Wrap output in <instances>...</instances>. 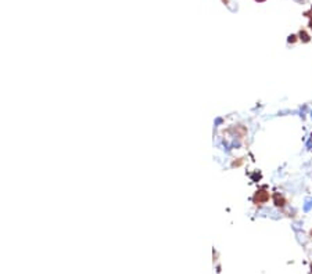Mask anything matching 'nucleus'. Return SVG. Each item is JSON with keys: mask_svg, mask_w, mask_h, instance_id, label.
I'll return each mask as SVG.
<instances>
[{"mask_svg": "<svg viewBox=\"0 0 312 274\" xmlns=\"http://www.w3.org/2000/svg\"><path fill=\"white\" fill-rule=\"evenodd\" d=\"M300 36H301V40H304V42H309V35L306 32H301L300 33Z\"/></svg>", "mask_w": 312, "mask_h": 274, "instance_id": "obj_2", "label": "nucleus"}, {"mask_svg": "<svg viewBox=\"0 0 312 274\" xmlns=\"http://www.w3.org/2000/svg\"><path fill=\"white\" fill-rule=\"evenodd\" d=\"M309 26L312 28V15H311V22H309Z\"/></svg>", "mask_w": 312, "mask_h": 274, "instance_id": "obj_3", "label": "nucleus"}, {"mask_svg": "<svg viewBox=\"0 0 312 274\" xmlns=\"http://www.w3.org/2000/svg\"><path fill=\"white\" fill-rule=\"evenodd\" d=\"M255 2H265V0H255Z\"/></svg>", "mask_w": 312, "mask_h": 274, "instance_id": "obj_4", "label": "nucleus"}, {"mask_svg": "<svg viewBox=\"0 0 312 274\" xmlns=\"http://www.w3.org/2000/svg\"><path fill=\"white\" fill-rule=\"evenodd\" d=\"M297 2H304V0H297Z\"/></svg>", "mask_w": 312, "mask_h": 274, "instance_id": "obj_5", "label": "nucleus"}, {"mask_svg": "<svg viewBox=\"0 0 312 274\" xmlns=\"http://www.w3.org/2000/svg\"><path fill=\"white\" fill-rule=\"evenodd\" d=\"M268 199H269V194H268L266 191H259V193H257V195H255V202L257 204H264V202H266Z\"/></svg>", "mask_w": 312, "mask_h": 274, "instance_id": "obj_1", "label": "nucleus"}]
</instances>
